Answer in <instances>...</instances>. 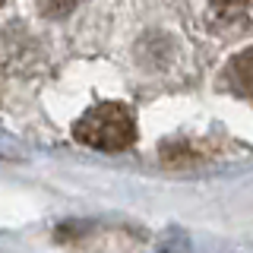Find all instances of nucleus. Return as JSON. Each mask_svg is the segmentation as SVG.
I'll return each instance as SVG.
<instances>
[{"mask_svg":"<svg viewBox=\"0 0 253 253\" xmlns=\"http://www.w3.org/2000/svg\"><path fill=\"white\" fill-rule=\"evenodd\" d=\"M73 136L83 146L101 149V152H124L136 142V121H133V111L121 101H101L76 121Z\"/></svg>","mask_w":253,"mask_h":253,"instance_id":"1","label":"nucleus"},{"mask_svg":"<svg viewBox=\"0 0 253 253\" xmlns=\"http://www.w3.org/2000/svg\"><path fill=\"white\" fill-rule=\"evenodd\" d=\"M0 3H3V0H0Z\"/></svg>","mask_w":253,"mask_h":253,"instance_id":"5","label":"nucleus"},{"mask_svg":"<svg viewBox=\"0 0 253 253\" xmlns=\"http://www.w3.org/2000/svg\"><path fill=\"white\" fill-rule=\"evenodd\" d=\"M79 0H42V13L51 16V19H57V16H67L76 10Z\"/></svg>","mask_w":253,"mask_h":253,"instance_id":"3","label":"nucleus"},{"mask_svg":"<svg viewBox=\"0 0 253 253\" xmlns=\"http://www.w3.org/2000/svg\"><path fill=\"white\" fill-rule=\"evenodd\" d=\"M253 0H212V6H215V13L221 16H241Z\"/></svg>","mask_w":253,"mask_h":253,"instance_id":"4","label":"nucleus"},{"mask_svg":"<svg viewBox=\"0 0 253 253\" xmlns=\"http://www.w3.org/2000/svg\"><path fill=\"white\" fill-rule=\"evenodd\" d=\"M228 85H231L237 95H244V98L253 101V47L241 51L228 63Z\"/></svg>","mask_w":253,"mask_h":253,"instance_id":"2","label":"nucleus"}]
</instances>
